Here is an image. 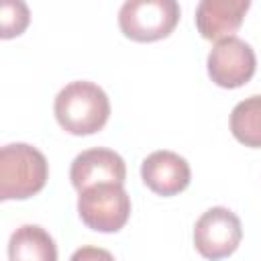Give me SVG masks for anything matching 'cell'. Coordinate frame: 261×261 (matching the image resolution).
<instances>
[{
	"label": "cell",
	"instance_id": "obj_4",
	"mask_svg": "<svg viewBox=\"0 0 261 261\" xmlns=\"http://www.w3.org/2000/svg\"><path fill=\"white\" fill-rule=\"evenodd\" d=\"M77 214L92 230L116 232L130 216V198L120 184L90 186L77 196Z\"/></svg>",
	"mask_w": 261,
	"mask_h": 261
},
{
	"label": "cell",
	"instance_id": "obj_8",
	"mask_svg": "<svg viewBox=\"0 0 261 261\" xmlns=\"http://www.w3.org/2000/svg\"><path fill=\"white\" fill-rule=\"evenodd\" d=\"M141 177L151 192L159 196H175L188 188L192 171L181 155L161 149V151H153L143 159Z\"/></svg>",
	"mask_w": 261,
	"mask_h": 261
},
{
	"label": "cell",
	"instance_id": "obj_12",
	"mask_svg": "<svg viewBox=\"0 0 261 261\" xmlns=\"http://www.w3.org/2000/svg\"><path fill=\"white\" fill-rule=\"evenodd\" d=\"M29 6L20 0H4L0 4V27L2 39L20 35L29 24Z\"/></svg>",
	"mask_w": 261,
	"mask_h": 261
},
{
	"label": "cell",
	"instance_id": "obj_9",
	"mask_svg": "<svg viewBox=\"0 0 261 261\" xmlns=\"http://www.w3.org/2000/svg\"><path fill=\"white\" fill-rule=\"evenodd\" d=\"M249 8V0H202L196 6L198 33L208 41L232 37Z\"/></svg>",
	"mask_w": 261,
	"mask_h": 261
},
{
	"label": "cell",
	"instance_id": "obj_1",
	"mask_svg": "<svg viewBox=\"0 0 261 261\" xmlns=\"http://www.w3.org/2000/svg\"><path fill=\"white\" fill-rule=\"evenodd\" d=\"M53 110L63 130L80 137L94 135L108 122L110 100L98 84L77 80L59 90Z\"/></svg>",
	"mask_w": 261,
	"mask_h": 261
},
{
	"label": "cell",
	"instance_id": "obj_7",
	"mask_svg": "<svg viewBox=\"0 0 261 261\" xmlns=\"http://www.w3.org/2000/svg\"><path fill=\"white\" fill-rule=\"evenodd\" d=\"M126 177V163L124 159L104 147H94L82 151L73 161L69 169V179L77 192L98 186V184H124Z\"/></svg>",
	"mask_w": 261,
	"mask_h": 261
},
{
	"label": "cell",
	"instance_id": "obj_2",
	"mask_svg": "<svg viewBox=\"0 0 261 261\" xmlns=\"http://www.w3.org/2000/svg\"><path fill=\"white\" fill-rule=\"evenodd\" d=\"M49 165L45 155L27 145L10 143L0 149V198L24 200L41 192L47 184Z\"/></svg>",
	"mask_w": 261,
	"mask_h": 261
},
{
	"label": "cell",
	"instance_id": "obj_3",
	"mask_svg": "<svg viewBox=\"0 0 261 261\" xmlns=\"http://www.w3.org/2000/svg\"><path fill=\"white\" fill-rule=\"evenodd\" d=\"M179 20L175 0H126L118 10V27L124 37L149 43L167 37Z\"/></svg>",
	"mask_w": 261,
	"mask_h": 261
},
{
	"label": "cell",
	"instance_id": "obj_11",
	"mask_svg": "<svg viewBox=\"0 0 261 261\" xmlns=\"http://www.w3.org/2000/svg\"><path fill=\"white\" fill-rule=\"evenodd\" d=\"M230 130L245 147H261V94L249 96L232 108Z\"/></svg>",
	"mask_w": 261,
	"mask_h": 261
},
{
	"label": "cell",
	"instance_id": "obj_13",
	"mask_svg": "<svg viewBox=\"0 0 261 261\" xmlns=\"http://www.w3.org/2000/svg\"><path fill=\"white\" fill-rule=\"evenodd\" d=\"M69 261H114L112 253L106 251V249H100V247H92V245H86V247H80Z\"/></svg>",
	"mask_w": 261,
	"mask_h": 261
},
{
	"label": "cell",
	"instance_id": "obj_5",
	"mask_svg": "<svg viewBox=\"0 0 261 261\" xmlns=\"http://www.w3.org/2000/svg\"><path fill=\"white\" fill-rule=\"evenodd\" d=\"M243 239V226L239 216L224 208H208L194 226V245L198 253L206 259L218 261L232 255Z\"/></svg>",
	"mask_w": 261,
	"mask_h": 261
},
{
	"label": "cell",
	"instance_id": "obj_10",
	"mask_svg": "<svg viewBox=\"0 0 261 261\" xmlns=\"http://www.w3.org/2000/svg\"><path fill=\"white\" fill-rule=\"evenodd\" d=\"M8 261H57L55 241L43 226L22 224L10 234Z\"/></svg>",
	"mask_w": 261,
	"mask_h": 261
},
{
	"label": "cell",
	"instance_id": "obj_6",
	"mask_svg": "<svg viewBox=\"0 0 261 261\" xmlns=\"http://www.w3.org/2000/svg\"><path fill=\"white\" fill-rule=\"evenodd\" d=\"M206 65H208V75L216 86L239 88L253 77L257 69V57L247 41L232 35L220 39L210 49Z\"/></svg>",
	"mask_w": 261,
	"mask_h": 261
}]
</instances>
